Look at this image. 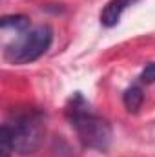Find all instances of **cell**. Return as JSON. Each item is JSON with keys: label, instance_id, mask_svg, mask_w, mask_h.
<instances>
[{"label": "cell", "instance_id": "cell-3", "mask_svg": "<svg viewBox=\"0 0 155 157\" xmlns=\"http://www.w3.org/2000/svg\"><path fill=\"white\" fill-rule=\"evenodd\" d=\"M53 42V29L47 24H40L18 33L11 44L6 46L4 57L11 64H29L40 59Z\"/></svg>", "mask_w": 155, "mask_h": 157}, {"label": "cell", "instance_id": "cell-5", "mask_svg": "<svg viewBox=\"0 0 155 157\" xmlns=\"http://www.w3.org/2000/svg\"><path fill=\"white\" fill-rule=\"evenodd\" d=\"M142 101H144V93H142L141 86H135V84L130 86L122 95V102H124V106L130 113L139 112V108L142 106Z\"/></svg>", "mask_w": 155, "mask_h": 157}, {"label": "cell", "instance_id": "cell-2", "mask_svg": "<svg viewBox=\"0 0 155 157\" xmlns=\"http://www.w3.org/2000/svg\"><path fill=\"white\" fill-rule=\"evenodd\" d=\"M2 133L9 139L13 152L29 155L37 152L44 141L46 124L39 110H18L2 124Z\"/></svg>", "mask_w": 155, "mask_h": 157}, {"label": "cell", "instance_id": "cell-7", "mask_svg": "<svg viewBox=\"0 0 155 157\" xmlns=\"http://www.w3.org/2000/svg\"><path fill=\"white\" fill-rule=\"evenodd\" d=\"M141 80L146 84H153L155 82V62L148 64L142 71H141Z\"/></svg>", "mask_w": 155, "mask_h": 157}, {"label": "cell", "instance_id": "cell-1", "mask_svg": "<svg viewBox=\"0 0 155 157\" xmlns=\"http://www.w3.org/2000/svg\"><path fill=\"white\" fill-rule=\"evenodd\" d=\"M66 117L84 148L97 150V152L108 150L113 137L112 126L104 117L93 112L91 104L84 99L80 91L70 97L66 104Z\"/></svg>", "mask_w": 155, "mask_h": 157}, {"label": "cell", "instance_id": "cell-4", "mask_svg": "<svg viewBox=\"0 0 155 157\" xmlns=\"http://www.w3.org/2000/svg\"><path fill=\"white\" fill-rule=\"evenodd\" d=\"M135 2L137 0H110L104 6V9L100 11V24L104 28H113V26H117L119 20H120V17H122V13L130 6H133Z\"/></svg>", "mask_w": 155, "mask_h": 157}, {"label": "cell", "instance_id": "cell-6", "mask_svg": "<svg viewBox=\"0 0 155 157\" xmlns=\"http://www.w3.org/2000/svg\"><path fill=\"white\" fill-rule=\"evenodd\" d=\"M0 26L2 29H15L17 33H22L29 29V18L26 15H7V17H2Z\"/></svg>", "mask_w": 155, "mask_h": 157}]
</instances>
